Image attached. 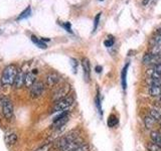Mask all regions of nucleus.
Returning <instances> with one entry per match:
<instances>
[{
    "label": "nucleus",
    "mask_w": 161,
    "mask_h": 151,
    "mask_svg": "<svg viewBox=\"0 0 161 151\" xmlns=\"http://www.w3.org/2000/svg\"><path fill=\"white\" fill-rule=\"evenodd\" d=\"M44 91V85L42 82H35L30 88V96L31 98H38L42 95Z\"/></svg>",
    "instance_id": "6"
},
{
    "label": "nucleus",
    "mask_w": 161,
    "mask_h": 151,
    "mask_svg": "<svg viewBox=\"0 0 161 151\" xmlns=\"http://www.w3.org/2000/svg\"><path fill=\"white\" fill-rule=\"evenodd\" d=\"M155 123H156V120L153 117H151L150 115L146 116V117L144 118V124H145V127L147 129L152 128L153 126L155 125Z\"/></svg>",
    "instance_id": "13"
},
{
    "label": "nucleus",
    "mask_w": 161,
    "mask_h": 151,
    "mask_svg": "<svg viewBox=\"0 0 161 151\" xmlns=\"http://www.w3.org/2000/svg\"><path fill=\"white\" fill-rule=\"evenodd\" d=\"M147 149H148V151H161V147H159V146L154 142L148 143Z\"/></svg>",
    "instance_id": "18"
},
{
    "label": "nucleus",
    "mask_w": 161,
    "mask_h": 151,
    "mask_svg": "<svg viewBox=\"0 0 161 151\" xmlns=\"http://www.w3.org/2000/svg\"><path fill=\"white\" fill-rule=\"evenodd\" d=\"M152 70H153V72H155V73L161 75V64H155L154 67H153V69H152Z\"/></svg>",
    "instance_id": "24"
},
{
    "label": "nucleus",
    "mask_w": 161,
    "mask_h": 151,
    "mask_svg": "<svg viewBox=\"0 0 161 151\" xmlns=\"http://www.w3.org/2000/svg\"><path fill=\"white\" fill-rule=\"evenodd\" d=\"M127 67H128V65H127ZM127 67H125L124 70H123V72H122V83H123V88L124 89L126 88V83H125L126 77H125V76L127 75Z\"/></svg>",
    "instance_id": "23"
},
{
    "label": "nucleus",
    "mask_w": 161,
    "mask_h": 151,
    "mask_svg": "<svg viewBox=\"0 0 161 151\" xmlns=\"http://www.w3.org/2000/svg\"><path fill=\"white\" fill-rule=\"evenodd\" d=\"M159 97H160V100H161V95H160V96H159Z\"/></svg>",
    "instance_id": "30"
},
{
    "label": "nucleus",
    "mask_w": 161,
    "mask_h": 151,
    "mask_svg": "<svg viewBox=\"0 0 161 151\" xmlns=\"http://www.w3.org/2000/svg\"><path fill=\"white\" fill-rule=\"evenodd\" d=\"M73 103H74V98L70 97V96L59 100L58 102H55V105L53 106V112H63V111H65L69 107L73 105Z\"/></svg>",
    "instance_id": "3"
},
{
    "label": "nucleus",
    "mask_w": 161,
    "mask_h": 151,
    "mask_svg": "<svg viewBox=\"0 0 161 151\" xmlns=\"http://www.w3.org/2000/svg\"><path fill=\"white\" fill-rule=\"evenodd\" d=\"M53 147V143H45L44 145L40 146L39 148H37L35 151H50Z\"/></svg>",
    "instance_id": "19"
},
{
    "label": "nucleus",
    "mask_w": 161,
    "mask_h": 151,
    "mask_svg": "<svg viewBox=\"0 0 161 151\" xmlns=\"http://www.w3.org/2000/svg\"><path fill=\"white\" fill-rule=\"evenodd\" d=\"M31 40H32V42L36 44L39 48H43V49H45V48H47V44H45V43L43 42V40H42V39H38L36 36H34V35H32V36H31Z\"/></svg>",
    "instance_id": "15"
},
{
    "label": "nucleus",
    "mask_w": 161,
    "mask_h": 151,
    "mask_svg": "<svg viewBox=\"0 0 161 151\" xmlns=\"http://www.w3.org/2000/svg\"><path fill=\"white\" fill-rule=\"evenodd\" d=\"M80 145H82V143H80V140L78 138L77 140H75V141H73V142L69 143L68 145H65L64 147L60 148L59 151H75Z\"/></svg>",
    "instance_id": "9"
},
{
    "label": "nucleus",
    "mask_w": 161,
    "mask_h": 151,
    "mask_svg": "<svg viewBox=\"0 0 161 151\" xmlns=\"http://www.w3.org/2000/svg\"><path fill=\"white\" fill-rule=\"evenodd\" d=\"M5 140H6V143L9 144V145H13L17 142V135L15 133H10L6 136V138H5Z\"/></svg>",
    "instance_id": "14"
},
{
    "label": "nucleus",
    "mask_w": 161,
    "mask_h": 151,
    "mask_svg": "<svg viewBox=\"0 0 161 151\" xmlns=\"http://www.w3.org/2000/svg\"><path fill=\"white\" fill-rule=\"evenodd\" d=\"M17 69L15 65L10 64L4 69L1 76V84L3 86H12L17 75Z\"/></svg>",
    "instance_id": "1"
},
{
    "label": "nucleus",
    "mask_w": 161,
    "mask_h": 151,
    "mask_svg": "<svg viewBox=\"0 0 161 151\" xmlns=\"http://www.w3.org/2000/svg\"><path fill=\"white\" fill-rule=\"evenodd\" d=\"M101 14H102V13H98L97 15H96V17H95V20H94V31H95V30L97 29V27H98V24H99V21H100Z\"/></svg>",
    "instance_id": "22"
},
{
    "label": "nucleus",
    "mask_w": 161,
    "mask_h": 151,
    "mask_svg": "<svg viewBox=\"0 0 161 151\" xmlns=\"http://www.w3.org/2000/svg\"><path fill=\"white\" fill-rule=\"evenodd\" d=\"M64 26L65 29H68V31H72V30H70V24H69V22L64 23Z\"/></svg>",
    "instance_id": "26"
},
{
    "label": "nucleus",
    "mask_w": 161,
    "mask_h": 151,
    "mask_svg": "<svg viewBox=\"0 0 161 151\" xmlns=\"http://www.w3.org/2000/svg\"><path fill=\"white\" fill-rule=\"evenodd\" d=\"M24 74L20 70V72L17 73L16 75V78H15V81H14V87L16 88V89H19V88H21L22 86L24 85Z\"/></svg>",
    "instance_id": "10"
},
{
    "label": "nucleus",
    "mask_w": 161,
    "mask_h": 151,
    "mask_svg": "<svg viewBox=\"0 0 161 151\" xmlns=\"http://www.w3.org/2000/svg\"><path fill=\"white\" fill-rule=\"evenodd\" d=\"M96 70H97V73H100L101 70H102V68H101V67H97V68H96Z\"/></svg>",
    "instance_id": "27"
},
{
    "label": "nucleus",
    "mask_w": 161,
    "mask_h": 151,
    "mask_svg": "<svg viewBox=\"0 0 161 151\" xmlns=\"http://www.w3.org/2000/svg\"><path fill=\"white\" fill-rule=\"evenodd\" d=\"M78 138H79V135H78L77 132H75V131H73V132H69V133H68L67 135L63 136V137H60V138L58 140V142H57V147H58V149L63 148V147H64L65 145H68L69 143L73 142V141H75V140H77Z\"/></svg>",
    "instance_id": "4"
},
{
    "label": "nucleus",
    "mask_w": 161,
    "mask_h": 151,
    "mask_svg": "<svg viewBox=\"0 0 161 151\" xmlns=\"http://www.w3.org/2000/svg\"><path fill=\"white\" fill-rule=\"evenodd\" d=\"M144 64H161V53H148L143 58Z\"/></svg>",
    "instance_id": "7"
},
{
    "label": "nucleus",
    "mask_w": 161,
    "mask_h": 151,
    "mask_svg": "<svg viewBox=\"0 0 161 151\" xmlns=\"http://www.w3.org/2000/svg\"><path fill=\"white\" fill-rule=\"evenodd\" d=\"M89 150H90V147L88 144H82V145H80L75 151H89Z\"/></svg>",
    "instance_id": "21"
},
{
    "label": "nucleus",
    "mask_w": 161,
    "mask_h": 151,
    "mask_svg": "<svg viewBox=\"0 0 161 151\" xmlns=\"http://www.w3.org/2000/svg\"><path fill=\"white\" fill-rule=\"evenodd\" d=\"M35 83V77L32 73H27L24 76V85L27 88H31L32 85Z\"/></svg>",
    "instance_id": "12"
},
{
    "label": "nucleus",
    "mask_w": 161,
    "mask_h": 151,
    "mask_svg": "<svg viewBox=\"0 0 161 151\" xmlns=\"http://www.w3.org/2000/svg\"><path fill=\"white\" fill-rule=\"evenodd\" d=\"M118 122V120L116 119V117L114 115H111L110 117H109V121H108V124L110 127H113V126H115V124Z\"/></svg>",
    "instance_id": "20"
},
{
    "label": "nucleus",
    "mask_w": 161,
    "mask_h": 151,
    "mask_svg": "<svg viewBox=\"0 0 161 151\" xmlns=\"http://www.w3.org/2000/svg\"><path fill=\"white\" fill-rule=\"evenodd\" d=\"M149 115L151 116V117H153L156 121H158L159 118H160V116H161V114L159 113V111L158 110H154V109L149 110Z\"/></svg>",
    "instance_id": "17"
},
{
    "label": "nucleus",
    "mask_w": 161,
    "mask_h": 151,
    "mask_svg": "<svg viewBox=\"0 0 161 151\" xmlns=\"http://www.w3.org/2000/svg\"><path fill=\"white\" fill-rule=\"evenodd\" d=\"M58 82H59V77L57 74H49L47 77V86L48 88L57 86Z\"/></svg>",
    "instance_id": "8"
},
{
    "label": "nucleus",
    "mask_w": 161,
    "mask_h": 151,
    "mask_svg": "<svg viewBox=\"0 0 161 151\" xmlns=\"http://www.w3.org/2000/svg\"><path fill=\"white\" fill-rule=\"evenodd\" d=\"M158 122H159V124H160V126H161V116H160V118H159V120H158Z\"/></svg>",
    "instance_id": "28"
},
{
    "label": "nucleus",
    "mask_w": 161,
    "mask_h": 151,
    "mask_svg": "<svg viewBox=\"0 0 161 151\" xmlns=\"http://www.w3.org/2000/svg\"><path fill=\"white\" fill-rule=\"evenodd\" d=\"M1 105H2V113L5 119L11 120L13 117V104L11 102V100L7 97H2Z\"/></svg>",
    "instance_id": "2"
},
{
    "label": "nucleus",
    "mask_w": 161,
    "mask_h": 151,
    "mask_svg": "<svg viewBox=\"0 0 161 151\" xmlns=\"http://www.w3.org/2000/svg\"><path fill=\"white\" fill-rule=\"evenodd\" d=\"M30 13H31V9H30V7H27L26 9L24 10V11H22L21 14L19 15L18 18H17V20H21V19H23V18L28 17L29 15H30Z\"/></svg>",
    "instance_id": "16"
},
{
    "label": "nucleus",
    "mask_w": 161,
    "mask_h": 151,
    "mask_svg": "<svg viewBox=\"0 0 161 151\" xmlns=\"http://www.w3.org/2000/svg\"><path fill=\"white\" fill-rule=\"evenodd\" d=\"M113 39H107V40H105V45L106 47H112V44H113Z\"/></svg>",
    "instance_id": "25"
},
{
    "label": "nucleus",
    "mask_w": 161,
    "mask_h": 151,
    "mask_svg": "<svg viewBox=\"0 0 161 151\" xmlns=\"http://www.w3.org/2000/svg\"><path fill=\"white\" fill-rule=\"evenodd\" d=\"M158 34H159V35H160V36H161V28H160V29L158 30Z\"/></svg>",
    "instance_id": "29"
},
{
    "label": "nucleus",
    "mask_w": 161,
    "mask_h": 151,
    "mask_svg": "<svg viewBox=\"0 0 161 151\" xmlns=\"http://www.w3.org/2000/svg\"><path fill=\"white\" fill-rule=\"evenodd\" d=\"M83 70H84V75L85 78L87 81L90 80V75H91V65H90V62L88 59H83Z\"/></svg>",
    "instance_id": "11"
},
{
    "label": "nucleus",
    "mask_w": 161,
    "mask_h": 151,
    "mask_svg": "<svg viewBox=\"0 0 161 151\" xmlns=\"http://www.w3.org/2000/svg\"><path fill=\"white\" fill-rule=\"evenodd\" d=\"M146 1H148V0H145V2H146Z\"/></svg>",
    "instance_id": "31"
},
{
    "label": "nucleus",
    "mask_w": 161,
    "mask_h": 151,
    "mask_svg": "<svg viewBox=\"0 0 161 151\" xmlns=\"http://www.w3.org/2000/svg\"><path fill=\"white\" fill-rule=\"evenodd\" d=\"M69 91H70V86L69 85H64V86H63V87H60L57 91V92L54 93L53 100L54 101V102H58V101L62 100L64 98H67L69 93Z\"/></svg>",
    "instance_id": "5"
}]
</instances>
